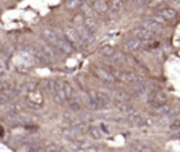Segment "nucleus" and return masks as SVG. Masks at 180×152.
I'll use <instances>...</instances> for the list:
<instances>
[{
    "label": "nucleus",
    "mask_w": 180,
    "mask_h": 152,
    "mask_svg": "<svg viewBox=\"0 0 180 152\" xmlns=\"http://www.w3.org/2000/svg\"><path fill=\"white\" fill-rule=\"evenodd\" d=\"M55 33H56V35H58V45H56V48H58L59 51H62L64 54H68V55L73 54V51H75V45L69 41V38L66 37L65 31L55 30Z\"/></svg>",
    "instance_id": "nucleus-1"
},
{
    "label": "nucleus",
    "mask_w": 180,
    "mask_h": 152,
    "mask_svg": "<svg viewBox=\"0 0 180 152\" xmlns=\"http://www.w3.org/2000/svg\"><path fill=\"white\" fill-rule=\"evenodd\" d=\"M24 104L28 108H31V110H39L42 107V96H41V93H38L37 90H33V92L27 93L25 97H24Z\"/></svg>",
    "instance_id": "nucleus-2"
},
{
    "label": "nucleus",
    "mask_w": 180,
    "mask_h": 152,
    "mask_svg": "<svg viewBox=\"0 0 180 152\" xmlns=\"http://www.w3.org/2000/svg\"><path fill=\"white\" fill-rule=\"evenodd\" d=\"M64 31H65L66 37L69 38V41H70L75 47H80V48H86V47H87V44L84 42V40L82 38L80 33L78 31V28H73V27H66Z\"/></svg>",
    "instance_id": "nucleus-3"
},
{
    "label": "nucleus",
    "mask_w": 180,
    "mask_h": 152,
    "mask_svg": "<svg viewBox=\"0 0 180 152\" xmlns=\"http://www.w3.org/2000/svg\"><path fill=\"white\" fill-rule=\"evenodd\" d=\"M125 45H127V48L131 51L132 54H138V52L144 51L145 48H149V45H148V41H144V40H141V38H137V37L127 40V44H125Z\"/></svg>",
    "instance_id": "nucleus-4"
},
{
    "label": "nucleus",
    "mask_w": 180,
    "mask_h": 152,
    "mask_svg": "<svg viewBox=\"0 0 180 152\" xmlns=\"http://www.w3.org/2000/svg\"><path fill=\"white\" fill-rule=\"evenodd\" d=\"M93 72H94V75H96V78H98L101 82L104 84H107V86H113V83H114L115 79L114 75L111 73V72H108V70H106V69H103V68H94L93 69Z\"/></svg>",
    "instance_id": "nucleus-5"
},
{
    "label": "nucleus",
    "mask_w": 180,
    "mask_h": 152,
    "mask_svg": "<svg viewBox=\"0 0 180 152\" xmlns=\"http://www.w3.org/2000/svg\"><path fill=\"white\" fill-rule=\"evenodd\" d=\"M111 73L114 75L117 82H121V83H132V80H134V78H135V73H134V72H130V70L113 69Z\"/></svg>",
    "instance_id": "nucleus-6"
},
{
    "label": "nucleus",
    "mask_w": 180,
    "mask_h": 152,
    "mask_svg": "<svg viewBox=\"0 0 180 152\" xmlns=\"http://www.w3.org/2000/svg\"><path fill=\"white\" fill-rule=\"evenodd\" d=\"M149 103H151V106H153V107L156 108V107L162 106V104H165V103H167V97H166V94H165L163 92H161L159 89H158V90L155 89V90L151 92Z\"/></svg>",
    "instance_id": "nucleus-7"
},
{
    "label": "nucleus",
    "mask_w": 180,
    "mask_h": 152,
    "mask_svg": "<svg viewBox=\"0 0 180 152\" xmlns=\"http://www.w3.org/2000/svg\"><path fill=\"white\" fill-rule=\"evenodd\" d=\"M66 100H68V97L64 90V80H56V89L54 92V101L58 104H64Z\"/></svg>",
    "instance_id": "nucleus-8"
},
{
    "label": "nucleus",
    "mask_w": 180,
    "mask_h": 152,
    "mask_svg": "<svg viewBox=\"0 0 180 152\" xmlns=\"http://www.w3.org/2000/svg\"><path fill=\"white\" fill-rule=\"evenodd\" d=\"M132 33H134V37L141 38V40H144V41H151V40L153 38V35H155L151 30H148L147 27H144V25L135 27V28L132 30Z\"/></svg>",
    "instance_id": "nucleus-9"
},
{
    "label": "nucleus",
    "mask_w": 180,
    "mask_h": 152,
    "mask_svg": "<svg viewBox=\"0 0 180 152\" xmlns=\"http://www.w3.org/2000/svg\"><path fill=\"white\" fill-rule=\"evenodd\" d=\"M142 25L147 27L148 30H151L153 34H159V33H162V30H163V24L158 23V21L153 20V18H145V20L142 21Z\"/></svg>",
    "instance_id": "nucleus-10"
},
{
    "label": "nucleus",
    "mask_w": 180,
    "mask_h": 152,
    "mask_svg": "<svg viewBox=\"0 0 180 152\" xmlns=\"http://www.w3.org/2000/svg\"><path fill=\"white\" fill-rule=\"evenodd\" d=\"M76 28H78V31L80 33L82 38L84 40V42H86L87 45H90V44H93V42L96 41L94 33H93V31H90L86 25H80V27H76Z\"/></svg>",
    "instance_id": "nucleus-11"
},
{
    "label": "nucleus",
    "mask_w": 180,
    "mask_h": 152,
    "mask_svg": "<svg viewBox=\"0 0 180 152\" xmlns=\"http://www.w3.org/2000/svg\"><path fill=\"white\" fill-rule=\"evenodd\" d=\"M90 94L100 103V107H107L111 101V97L108 94H106L104 92H90Z\"/></svg>",
    "instance_id": "nucleus-12"
},
{
    "label": "nucleus",
    "mask_w": 180,
    "mask_h": 152,
    "mask_svg": "<svg viewBox=\"0 0 180 152\" xmlns=\"http://www.w3.org/2000/svg\"><path fill=\"white\" fill-rule=\"evenodd\" d=\"M68 107L75 111V113H80L82 111V101H80V97L78 94H73L72 97L68 99Z\"/></svg>",
    "instance_id": "nucleus-13"
},
{
    "label": "nucleus",
    "mask_w": 180,
    "mask_h": 152,
    "mask_svg": "<svg viewBox=\"0 0 180 152\" xmlns=\"http://www.w3.org/2000/svg\"><path fill=\"white\" fill-rule=\"evenodd\" d=\"M159 13H161V14H162V16H163L167 21H172V20H175V18L177 17V10H176L175 7H172V6H165V7H161Z\"/></svg>",
    "instance_id": "nucleus-14"
},
{
    "label": "nucleus",
    "mask_w": 180,
    "mask_h": 152,
    "mask_svg": "<svg viewBox=\"0 0 180 152\" xmlns=\"http://www.w3.org/2000/svg\"><path fill=\"white\" fill-rule=\"evenodd\" d=\"M42 38L49 42L51 45H54V47H56L58 45V35L55 31H52V30H49V28H45V30H42Z\"/></svg>",
    "instance_id": "nucleus-15"
},
{
    "label": "nucleus",
    "mask_w": 180,
    "mask_h": 152,
    "mask_svg": "<svg viewBox=\"0 0 180 152\" xmlns=\"http://www.w3.org/2000/svg\"><path fill=\"white\" fill-rule=\"evenodd\" d=\"M114 104H115V107H117L121 113H124V114H130L132 111H135L134 107H132L127 100H114Z\"/></svg>",
    "instance_id": "nucleus-16"
},
{
    "label": "nucleus",
    "mask_w": 180,
    "mask_h": 152,
    "mask_svg": "<svg viewBox=\"0 0 180 152\" xmlns=\"http://www.w3.org/2000/svg\"><path fill=\"white\" fill-rule=\"evenodd\" d=\"M83 101H84L86 107H87L89 110H92V111H94V110H100V108H101V107H100V103H98L92 94H86V96L83 97Z\"/></svg>",
    "instance_id": "nucleus-17"
},
{
    "label": "nucleus",
    "mask_w": 180,
    "mask_h": 152,
    "mask_svg": "<svg viewBox=\"0 0 180 152\" xmlns=\"http://www.w3.org/2000/svg\"><path fill=\"white\" fill-rule=\"evenodd\" d=\"M127 121H130L132 124H137V125H144V120L145 117L139 113V111H132L130 114H127Z\"/></svg>",
    "instance_id": "nucleus-18"
},
{
    "label": "nucleus",
    "mask_w": 180,
    "mask_h": 152,
    "mask_svg": "<svg viewBox=\"0 0 180 152\" xmlns=\"http://www.w3.org/2000/svg\"><path fill=\"white\" fill-rule=\"evenodd\" d=\"M93 7H94L96 13L100 14V16H104V14L108 11V3H107L106 0H94Z\"/></svg>",
    "instance_id": "nucleus-19"
},
{
    "label": "nucleus",
    "mask_w": 180,
    "mask_h": 152,
    "mask_svg": "<svg viewBox=\"0 0 180 152\" xmlns=\"http://www.w3.org/2000/svg\"><path fill=\"white\" fill-rule=\"evenodd\" d=\"M127 62V55L124 52H115L114 55L111 56V64L115 66H121Z\"/></svg>",
    "instance_id": "nucleus-20"
},
{
    "label": "nucleus",
    "mask_w": 180,
    "mask_h": 152,
    "mask_svg": "<svg viewBox=\"0 0 180 152\" xmlns=\"http://www.w3.org/2000/svg\"><path fill=\"white\" fill-rule=\"evenodd\" d=\"M83 3H84L83 0H65V7L69 11H75V10H80Z\"/></svg>",
    "instance_id": "nucleus-21"
},
{
    "label": "nucleus",
    "mask_w": 180,
    "mask_h": 152,
    "mask_svg": "<svg viewBox=\"0 0 180 152\" xmlns=\"http://www.w3.org/2000/svg\"><path fill=\"white\" fill-rule=\"evenodd\" d=\"M55 89H56V82H55V80H52V79H45V80L42 82V90H44L45 93L54 94Z\"/></svg>",
    "instance_id": "nucleus-22"
},
{
    "label": "nucleus",
    "mask_w": 180,
    "mask_h": 152,
    "mask_svg": "<svg viewBox=\"0 0 180 152\" xmlns=\"http://www.w3.org/2000/svg\"><path fill=\"white\" fill-rule=\"evenodd\" d=\"M84 25H86L90 31H93V33H96L98 30V23L94 17H86V18H84Z\"/></svg>",
    "instance_id": "nucleus-23"
},
{
    "label": "nucleus",
    "mask_w": 180,
    "mask_h": 152,
    "mask_svg": "<svg viewBox=\"0 0 180 152\" xmlns=\"http://www.w3.org/2000/svg\"><path fill=\"white\" fill-rule=\"evenodd\" d=\"M98 54L104 58H111L113 55L115 54V48L111 47V45H103L100 50H98Z\"/></svg>",
    "instance_id": "nucleus-24"
},
{
    "label": "nucleus",
    "mask_w": 180,
    "mask_h": 152,
    "mask_svg": "<svg viewBox=\"0 0 180 152\" xmlns=\"http://www.w3.org/2000/svg\"><path fill=\"white\" fill-rule=\"evenodd\" d=\"M80 13H82L84 17H94L96 10H94L93 6H90V4H87V3H83L82 7H80Z\"/></svg>",
    "instance_id": "nucleus-25"
},
{
    "label": "nucleus",
    "mask_w": 180,
    "mask_h": 152,
    "mask_svg": "<svg viewBox=\"0 0 180 152\" xmlns=\"http://www.w3.org/2000/svg\"><path fill=\"white\" fill-rule=\"evenodd\" d=\"M90 137L93 138V139H101V137H103V130L101 128H98V127H94V125H90L89 127V131H87Z\"/></svg>",
    "instance_id": "nucleus-26"
},
{
    "label": "nucleus",
    "mask_w": 180,
    "mask_h": 152,
    "mask_svg": "<svg viewBox=\"0 0 180 152\" xmlns=\"http://www.w3.org/2000/svg\"><path fill=\"white\" fill-rule=\"evenodd\" d=\"M35 87H37V84L34 83V82H25V83H23L21 86H20V93H23L24 96L27 94V93H30V92H33V90H35Z\"/></svg>",
    "instance_id": "nucleus-27"
},
{
    "label": "nucleus",
    "mask_w": 180,
    "mask_h": 152,
    "mask_svg": "<svg viewBox=\"0 0 180 152\" xmlns=\"http://www.w3.org/2000/svg\"><path fill=\"white\" fill-rule=\"evenodd\" d=\"M122 6H124V0H113L110 1V9L113 13H120L122 10Z\"/></svg>",
    "instance_id": "nucleus-28"
},
{
    "label": "nucleus",
    "mask_w": 180,
    "mask_h": 152,
    "mask_svg": "<svg viewBox=\"0 0 180 152\" xmlns=\"http://www.w3.org/2000/svg\"><path fill=\"white\" fill-rule=\"evenodd\" d=\"M170 111V106L167 104V103H165L162 106H159V107H156V111H155V116H159V117H162L165 114H167Z\"/></svg>",
    "instance_id": "nucleus-29"
},
{
    "label": "nucleus",
    "mask_w": 180,
    "mask_h": 152,
    "mask_svg": "<svg viewBox=\"0 0 180 152\" xmlns=\"http://www.w3.org/2000/svg\"><path fill=\"white\" fill-rule=\"evenodd\" d=\"M13 52H14V48H13L10 44H4L3 48H1V56L7 59V58H10V56L13 55Z\"/></svg>",
    "instance_id": "nucleus-30"
},
{
    "label": "nucleus",
    "mask_w": 180,
    "mask_h": 152,
    "mask_svg": "<svg viewBox=\"0 0 180 152\" xmlns=\"http://www.w3.org/2000/svg\"><path fill=\"white\" fill-rule=\"evenodd\" d=\"M84 18H86V17L83 16L82 13H79V14H76V16L72 18V23H73L75 27H80V25H84Z\"/></svg>",
    "instance_id": "nucleus-31"
},
{
    "label": "nucleus",
    "mask_w": 180,
    "mask_h": 152,
    "mask_svg": "<svg viewBox=\"0 0 180 152\" xmlns=\"http://www.w3.org/2000/svg\"><path fill=\"white\" fill-rule=\"evenodd\" d=\"M97 116L100 118H103V120H111V121H113V120L115 121V118H117L113 111H98Z\"/></svg>",
    "instance_id": "nucleus-32"
},
{
    "label": "nucleus",
    "mask_w": 180,
    "mask_h": 152,
    "mask_svg": "<svg viewBox=\"0 0 180 152\" xmlns=\"http://www.w3.org/2000/svg\"><path fill=\"white\" fill-rule=\"evenodd\" d=\"M64 90H65V93H66V97L69 99V97H72L73 94H75V92H73V89H72V86L68 83V82H65L64 80Z\"/></svg>",
    "instance_id": "nucleus-33"
},
{
    "label": "nucleus",
    "mask_w": 180,
    "mask_h": 152,
    "mask_svg": "<svg viewBox=\"0 0 180 152\" xmlns=\"http://www.w3.org/2000/svg\"><path fill=\"white\" fill-rule=\"evenodd\" d=\"M79 118H80V120H84V121H87V123H90V121L94 120V117H93L90 113H87V111H80V113H79Z\"/></svg>",
    "instance_id": "nucleus-34"
},
{
    "label": "nucleus",
    "mask_w": 180,
    "mask_h": 152,
    "mask_svg": "<svg viewBox=\"0 0 180 152\" xmlns=\"http://www.w3.org/2000/svg\"><path fill=\"white\" fill-rule=\"evenodd\" d=\"M127 94L121 90H115L114 92V100H127Z\"/></svg>",
    "instance_id": "nucleus-35"
},
{
    "label": "nucleus",
    "mask_w": 180,
    "mask_h": 152,
    "mask_svg": "<svg viewBox=\"0 0 180 152\" xmlns=\"http://www.w3.org/2000/svg\"><path fill=\"white\" fill-rule=\"evenodd\" d=\"M45 151L47 152H56V151H62V148H59L56 144H49L45 147Z\"/></svg>",
    "instance_id": "nucleus-36"
},
{
    "label": "nucleus",
    "mask_w": 180,
    "mask_h": 152,
    "mask_svg": "<svg viewBox=\"0 0 180 152\" xmlns=\"http://www.w3.org/2000/svg\"><path fill=\"white\" fill-rule=\"evenodd\" d=\"M166 1H167V0H151V3H149V4H151L152 7H155V9H156V7H162Z\"/></svg>",
    "instance_id": "nucleus-37"
},
{
    "label": "nucleus",
    "mask_w": 180,
    "mask_h": 152,
    "mask_svg": "<svg viewBox=\"0 0 180 152\" xmlns=\"http://www.w3.org/2000/svg\"><path fill=\"white\" fill-rule=\"evenodd\" d=\"M152 18H153V20H156V21H158V23H161V24H165V23L167 21V20H166V18H165V17L162 16L161 13H158V14H155V16L152 17Z\"/></svg>",
    "instance_id": "nucleus-38"
},
{
    "label": "nucleus",
    "mask_w": 180,
    "mask_h": 152,
    "mask_svg": "<svg viewBox=\"0 0 180 152\" xmlns=\"http://www.w3.org/2000/svg\"><path fill=\"white\" fill-rule=\"evenodd\" d=\"M170 128L172 130H180V120H173V123H170Z\"/></svg>",
    "instance_id": "nucleus-39"
},
{
    "label": "nucleus",
    "mask_w": 180,
    "mask_h": 152,
    "mask_svg": "<svg viewBox=\"0 0 180 152\" xmlns=\"http://www.w3.org/2000/svg\"><path fill=\"white\" fill-rule=\"evenodd\" d=\"M138 151H152V147H151V145H149V144H142V145H141V147H139V149H138Z\"/></svg>",
    "instance_id": "nucleus-40"
},
{
    "label": "nucleus",
    "mask_w": 180,
    "mask_h": 152,
    "mask_svg": "<svg viewBox=\"0 0 180 152\" xmlns=\"http://www.w3.org/2000/svg\"><path fill=\"white\" fill-rule=\"evenodd\" d=\"M170 6L175 7L176 10H180V0H172V1H170Z\"/></svg>",
    "instance_id": "nucleus-41"
},
{
    "label": "nucleus",
    "mask_w": 180,
    "mask_h": 152,
    "mask_svg": "<svg viewBox=\"0 0 180 152\" xmlns=\"http://www.w3.org/2000/svg\"><path fill=\"white\" fill-rule=\"evenodd\" d=\"M148 45H149V48H153V50H155V48H159V47H161V42H159V41H152V42H149Z\"/></svg>",
    "instance_id": "nucleus-42"
},
{
    "label": "nucleus",
    "mask_w": 180,
    "mask_h": 152,
    "mask_svg": "<svg viewBox=\"0 0 180 152\" xmlns=\"http://www.w3.org/2000/svg\"><path fill=\"white\" fill-rule=\"evenodd\" d=\"M100 128H101V130H103V131H104L106 134H108V128H107V125H104V124H101V127H100Z\"/></svg>",
    "instance_id": "nucleus-43"
},
{
    "label": "nucleus",
    "mask_w": 180,
    "mask_h": 152,
    "mask_svg": "<svg viewBox=\"0 0 180 152\" xmlns=\"http://www.w3.org/2000/svg\"><path fill=\"white\" fill-rule=\"evenodd\" d=\"M179 111H180V104H179Z\"/></svg>",
    "instance_id": "nucleus-44"
},
{
    "label": "nucleus",
    "mask_w": 180,
    "mask_h": 152,
    "mask_svg": "<svg viewBox=\"0 0 180 152\" xmlns=\"http://www.w3.org/2000/svg\"><path fill=\"white\" fill-rule=\"evenodd\" d=\"M134 1H135V0H134Z\"/></svg>",
    "instance_id": "nucleus-45"
}]
</instances>
